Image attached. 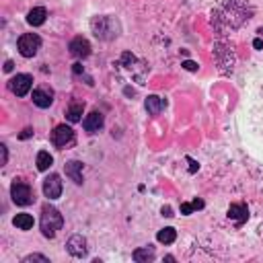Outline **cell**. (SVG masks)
<instances>
[{
    "mask_svg": "<svg viewBox=\"0 0 263 263\" xmlns=\"http://www.w3.org/2000/svg\"><path fill=\"white\" fill-rule=\"evenodd\" d=\"M66 177H70L76 185H80L82 183V162L80 160L66 162Z\"/></svg>",
    "mask_w": 263,
    "mask_h": 263,
    "instance_id": "cell-13",
    "label": "cell"
},
{
    "mask_svg": "<svg viewBox=\"0 0 263 263\" xmlns=\"http://www.w3.org/2000/svg\"><path fill=\"white\" fill-rule=\"evenodd\" d=\"M175 239H177V230L171 228V226L162 228V230L157 234V241L162 243V245H171V243H175Z\"/></svg>",
    "mask_w": 263,
    "mask_h": 263,
    "instance_id": "cell-20",
    "label": "cell"
},
{
    "mask_svg": "<svg viewBox=\"0 0 263 263\" xmlns=\"http://www.w3.org/2000/svg\"><path fill=\"white\" fill-rule=\"evenodd\" d=\"M183 66L187 68V70H191V72H196V70H198V64H196V62H185Z\"/></svg>",
    "mask_w": 263,
    "mask_h": 263,
    "instance_id": "cell-23",
    "label": "cell"
},
{
    "mask_svg": "<svg viewBox=\"0 0 263 263\" xmlns=\"http://www.w3.org/2000/svg\"><path fill=\"white\" fill-rule=\"evenodd\" d=\"M82 126H85V130H87L89 134H97V132L103 128V113L91 111V113L85 117V121H82Z\"/></svg>",
    "mask_w": 263,
    "mask_h": 263,
    "instance_id": "cell-11",
    "label": "cell"
},
{
    "mask_svg": "<svg viewBox=\"0 0 263 263\" xmlns=\"http://www.w3.org/2000/svg\"><path fill=\"white\" fill-rule=\"evenodd\" d=\"M17 48L23 58H33V56H37V52L41 48V37L37 33H25L19 37Z\"/></svg>",
    "mask_w": 263,
    "mask_h": 263,
    "instance_id": "cell-4",
    "label": "cell"
},
{
    "mask_svg": "<svg viewBox=\"0 0 263 263\" xmlns=\"http://www.w3.org/2000/svg\"><path fill=\"white\" fill-rule=\"evenodd\" d=\"M12 66H15V64H12L10 60H6V64H4V72H10V70H12Z\"/></svg>",
    "mask_w": 263,
    "mask_h": 263,
    "instance_id": "cell-26",
    "label": "cell"
},
{
    "mask_svg": "<svg viewBox=\"0 0 263 263\" xmlns=\"http://www.w3.org/2000/svg\"><path fill=\"white\" fill-rule=\"evenodd\" d=\"M134 261H138V263H148V261H152L157 257V253H155V247H142V249H136L134 251Z\"/></svg>",
    "mask_w": 263,
    "mask_h": 263,
    "instance_id": "cell-16",
    "label": "cell"
},
{
    "mask_svg": "<svg viewBox=\"0 0 263 263\" xmlns=\"http://www.w3.org/2000/svg\"><path fill=\"white\" fill-rule=\"evenodd\" d=\"M82 111H85V103H78V101L70 103V107H68V111H66L68 121H70V123L80 121L82 119Z\"/></svg>",
    "mask_w": 263,
    "mask_h": 263,
    "instance_id": "cell-18",
    "label": "cell"
},
{
    "mask_svg": "<svg viewBox=\"0 0 263 263\" xmlns=\"http://www.w3.org/2000/svg\"><path fill=\"white\" fill-rule=\"evenodd\" d=\"M10 198H12V202H15L17 206H29L35 200L31 185L21 181V179H15V181H12V185H10Z\"/></svg>",
    "mask_w": 263,
    "mask_h": 263,
    "instance_id": "cell-3",
    "label": "cell"
},
{
    "mask_svg": "<svg viewBox=\"0 0 263 263\" xmlns=\"http://www.w3.org/2000/svg\"><path fill=\"white\" fill-rule=\"evenodd\" d=\"M33 134V130L31 128H27V130H23V134H21V138H23V140H25V138H29Z\"/></svg>",
    "mask_w": 263,
    "mask_h": 263,
    "instance_id": "cell-25",
    "label": "cell"
},
{
    "mask_svg": "<svg viewBox=\"0 0 263 263\" xmlns=\"http://www.w3.org/2000/svg\"><path fill=\"white\" fill-rule=\"evenodd\" d=\"M228 218L237 220V224L241 226L245 220L249 218V208H247L245 204H232V206L228 208Z\"/></svg>",
    "mask_w": 263,
    "mask_h": 263,
    "instance_id": "cell-12",
    "label": "cell"
},
{
    "mask_svg": "<svg viewBox=\"0 0 263 263\" xmlns=\"http://www.w3.org/2000/svg\"><path fill=\"white\" fill-rule=\"evenodd\" d=\"M200 208H204V202L202 200H193L191 204H181V212L185 216H189L193 210H200Z\"/></svg>",
    "mask_w": 263,
    "mask_h": 263,
    "instance_id": "cell-21",
    "label": "cell"
},
{
    "mask_svg": "<svg viewBox=\"0 0 263 263\" xmlns=\"http://www.w3.org/2000/svg\"><path fill=\"white\" fill-rule=\"evenodd\" d=\"M31 99H33V103H35L39 109H48V107L53 103V91L48 89V87H39V89L33 91Z\"/></svg>",
    "mask_w": 263,
    "mask_h": 263,
    "instance_id": "cell-10",
    "label": "cell"
},
{
    "mask_svg": "<svg viewBox=\"0 0 263 263\" xmlns=\"http://www.w3.org/2000/svg\"><path fill=\"white\" fill-rule=\"evenodd\" d=\"M29 261H44V263H50V259L46 257V255H27L25 259H23V263H29Z\"/></svg>",
    "mask_w": 263,
    "mask_h": 263,
    "instance_id": "cell-22",
    "label": "cell"
},
{
    "mask_svg": "<svg viewBox=\"0 0 263 263\" xmlns=\"http://www.w3.org/2000/svg\"><path fill=\"white\" fill-rule=\"evenodd\" d=\"M74 140V130L70 126H66V123H60V126L53 128L52 132V144L58 146V148H64L66 144H70Z\"/></svg>",
    "mask_w": 263,
    "mask_h": 263,
    "instance_id": "cell-6",
    "label": "cell"
},
{
    "mask_svg": "<svg viewBox=\"0 0 263 263\" xmlns=\"http://www.w3.org/2000/svg\"><path fill=\"white\" fill-rule=\"evenodd\" d=\"M164 99H160V97H157V95H150L148 99H146V111L150 113V115H158L162 109H164Z\"/></svg>",
    "mask_w": 263,
    "mask_h": 263,
    "instance_id": "cell-15",
    "label": "cell"
},
{
    "mask_svg": "<svg viewBox=\"0 0 263 263\" xmlns=\"http://www.w3.org/2000/svg\"><path fill=\"white\" fill-rule=\"evenodd\" d=\"M68 50H70V53H72L74 58H78V60L91 56V44H89V39L82 37V35L74 37V39L70 41V46H68Z\"/></svg>",
    "mask_w": 263,
    "mask_h": 263,
    "instance_id": "cell-9",
    "label": "cell"
},
{
    "mask_svg": "<svg viewBox=\"0 0 263 263\" xmlns=\"http://www.w3.org/2000/svg\"><path fill=\"white\" fill-rule=\"evenodd\" d=\"M162 216H173L171 214V208H162Z\"/></svg>",
    "mask_w": 263,
    "mask_h": 263,
    "instance_id": "cell-27",
    "label": "cell"
},
{
    "mask_svg": "<svg viewBox=\"0 0 263 263\" xmlns=\"http://www.w3.org/2000/svg\"><path fill=\"white\" fill-rule=\"evenodd\" d=\"M33 87V76L31 74H17V76H12L8 80V89L12 95H17V97H25L27 93L31 91Z\"/></svg>",
    "mask_w": 263,
    "mask_h": 263,
    "instance_id": "cell-5",
    "label": "cell"
},
{
    "mask_svg": "<svg viewBox=\"0 0 263 263\" xmlns=\"http://www.w3.org/2000/svg\"><path fill=\"white\" fill-rule=\"evenodd\" d=\"M62 189H64V185H62V179H60L58 173H52V175L46 177V181H44V196L48 200H58L62 196Z\"/></svg>",
    "mask_w": 263,
    "mask_h": 263,
    "instance_id": "cell-7",
    "label": "cell"
},
{
    "mask_svg": "<svg viewBox=\"0 0 263 263\" xmlns=\"http://www.w3.org/2000/svg\"><path fill=\"white\" fill-rule=\"evenodd\" d=\"M39 226H41V232H44V237H48V239H53V237H56L58 230H62V226H64V218H62V214H60L58 208H53V206L46 204L44 210H41Z\"/></svg>",
    "mask_w": 263,
    "mask_h": 263,
    "instance_id": "cell-1",
    "label": "cell"
},
{
    "mask_svg": "<svg viewBox=\"0 0 263 263\" xmlns=\"http://www.w3.org/2000/svg\"><path fill=\"white\" fill-rule=\"evenodd\" d=\"M66 249H68V253H70L72 257H76V259L87 257V253H89L87 239L82 237V234H74V237H70V239H68V243H66Z\"/></svg>",
    "mask_w": 263,
    "mask_h": 263,
    "instance_id": "cell-8",
    "label": "cell"
},
{
    "mask_svg": "<svg viewBox=\"0 0 263 263\" xmlns=\"http://www.w3.org/2000/svg\"><path fill=\"white\" fill-rule=\"evenodd\" d=\"M52 164H53V157L50 155L48 150L37 152V169H39V171H48Z\"/></svg>",
    "mask_w": 263,
    "mask_h": 263,
    "instance_id": "cell-19",
    "label": "cell"
},
{
    "mask_svg": "<svg viewBox=\"0 0 263 263\" xmlns=\"http://www.w3.org/2000/svg\"><path fill=\"white\" fill-rule=\"evenodd\" d=\"M48 19V10L44 6H37V8H31L29 10V15H27V23H29L31 27H39V25H44Z\"/></svg>",
    "mask_w": 263,
    "mask_h": 263,
    "instance_id": "cell-14",
    "label": "cell"
},
{
    "mask_svg": "<svg viewBox=\"0 0 263 263\" xmlns=\"http://www.w3.org/2000/svg\"><path fill=\"white\" fill-rule=\"evenodd\" d=\"M0 148H2V164H6V160H8V150H6V146H4V144L0 146Z\"/></svg>",
    "mask_w": 263,
    "mask_h": 263,
    "instance_id": "cell-24",
    "label": "cell"
},
{
    "mask_svg": "<svg viewBox=\"0 0 263 263\" xmlns=\"http://www.w3.org/2000/svg\"><path fill=\"white\" fill-rule=\"evenodd\" d=\"M91 29L95 33L97 39H101V41H111L119 35L121 31V25L115 17H95L91 21Z\"/></svg>",
    "mask_w": 263,
    "mask_h": 263,
    "instance_id": "cell-2",
    "label": "cell"
},
{
    "mask_svg": "<svg viewBox=\"0 0 263 263\" xmlns=\"http://www.w3.org/2000/svg\"><path fill=\"white\" fill-rule=\"evenodd\" d=\"M12 224H15L19 230H31L33 228V224H35V220H33V216L31 214H17L15 218H12Z\"/></svg>",
    "mask_w": 263,
    "mask_h": 263,
    "instance_id": "cell-17",
    "label": "cell"
}]
</instances>
